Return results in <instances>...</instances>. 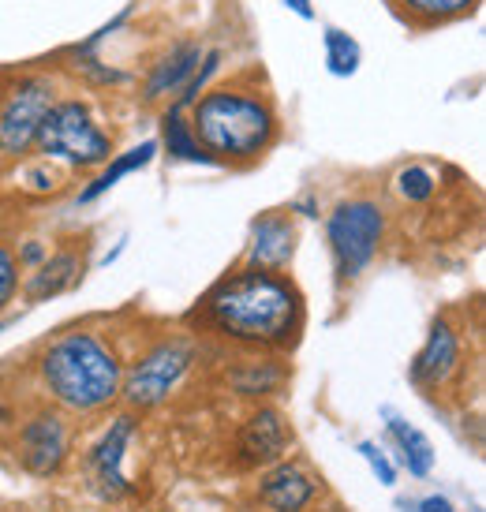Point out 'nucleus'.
Returning <instances> with one entry per match:
<instances>
[{
	"mask_svg": "<svg viewBox=\"0 0 486 512\" xmlns=\"http://www.w3.org/2000/svg\"><path fill=\"white\" fill-rule=\"evenodd\" d=\"M34 154L53 161L68 172H98L116 154V139L109 128H101L98 113L83 98H57L45 113Z\"/></svg>",
	"mask_w": 486,
	"mask_h": 512,
	"instance_id": "5",
	"label": "nucleus"
},
{
	"mask_svg": "<svg viewBox=\"0 0 486 512\" xmlns=\"http://www.w3.org/2000/svg\"><path fill=\"white\" fill-rule=\"evenodd\" d=\"M296 243H300V228L292 221V210H270L251 221V236H247V251H243V266L270 273H288L292 258H296Z\"/></svg>",
	"mask_w": 486,
	"mask_h": 512,
	"instance_id": "13",
	"label": "nucleus"
},
{
	"mask_svg": "<svg viewBox=\"0 0 486 512\" xmlns=\"http://www.w3.org/2000/svg\"><path fill=\"white\" fill-rule=\"evenodd\" d=\"M161 146L169 150L172 161H187V165H210V157L202 154V146L195 143V135H191L187 113H172V109H165V113H161Z\"/></svg>",
	"mask_w": 486,
	"mask_h": 512,
	"instance_id": "20",
	"label": "nucleus"
},
{
	"mask_svg": "<svg viewBox=\"0 0 486 512\" xmlns=\"http://www.w3.org/2000/svg\"><path fill=\"white\" fill-rule=\"evenodd\" d=\"M296 430L288 423V415L277 404H255L240 419L236 438H232V464L240 471H266L270 464L292 456Z\"/></svg>",
	"mask_w": 486,
	"mask_h": 512,
	"instance_id": "11",
	"label": "nucleus"
},
{
	"mask_svg": "<svg viewBox=\"0 0 486 512\" xmlns=\"http://www.w3.org/2000/svg\"><path fill=\"white\" fill-rule=\"evenodd\" d=\"M191 135L210 165L251 169L281 143V109L258 72H240L229 83L206 86L191 105Z\"/></svg>",
	"mask_w": 486,
	"mask_h": 512,
	"instance_id": "3",
	"label": "nucleus"
},
{
	"mask_svg": "<svg viewBox=\"0 0 486 512\" xmlns=\"http://www.w3.org/2000/svg\"><path fill=\"white\" fill-rule=\"evenodd\" d=\"M442 187V176L430 165H404L393 180H389V191L404 202V206H427Z\"/></svg>",
	"mask_w": 486,
	"mask_h": 512,
	"instance_id": "21",
	"label": "nucleus"
},
{
	"mask_svg": "<svg viewBox=\"0 0 486 512\" xmlns=\"http://www.w3.org/2000/svg\"><path fill=\"white\" fill-rule=\"evenodd\" d=\"M202 341L195 333H158L128 356L124 363V385H120V404L131 415L161 412L180 385L191 378V370L199 367Z\"/></svg>",
	"mask_w": 486,
	"mask_h": 512,
	"instance_id": "4",
	"label": "nucleus"
},
{
	"mask_svg": "<svg viewBox=\"0 0 486 512\" xmlns=\"http://www.w3.org/2000/svg\"><path fill=\"white\" fill-rule=\"evenodd\" d=\"M206 57V49L202 42H176L169 45L165 53H161L154 64H150V72L143 79V101L146 105H154L161 98H176L180 94V86L195 75V68L202 64Z\"/></svg>",
	"mask_w": 486,
	"mask_h": 512,
	"instance_id": "16",
	"label": "nucleus"
},
{
	"mask_svg": "<svg viewBox=\"0 0 486 512\" xmlns=\"http://www.w3.org/2000/svg\"><path fill=\"white\" fill-rule=\"evenodd\" d=\"M15 419H19V412H15V404L8 393H0V441H4V434L15 427Z\"/></svg>",
	"mask_w": 486,
	"mask_h": 512,
	"instance_id": "27",
	"label": "nucleus"
},
{
	"mask_svg": "<svg viewBox=\"0 0 486 512\" xmlns=\"http://www.w3.org/2000/svg\"><path fill=\"white\" fill-rule=\"evenodd\" d=\"M408 378L419 393L427 397H445L468 382V344H464V329L442 314L434 318L427 329V341L415 352Z\"/></svg>",
	"mask_w": 486,
	"mask_h": 512,
	"instance_id": "10",
	"label": "nucleus"
},
{
	"mask_svg": "<svg viewBox=\"0 0 486 512\" xmlns=\"http://www.w3.org/2000/svg\"><path fill=\"white\" fill-rule=\"evenodd\" d=\"M386 441L393 445V453H397V464H401L412 479H427L430 471H434V441L423 434V430L408 423L404 415L397 412H386Z\"/></svg>",
	"mask_w": 486,
	"mask_h": 512,
	"instance_id": "17",
	"label": "nucleus"
},
{
	"mask_svg": "<svg viewBox=\"0 0 486 512\" xmlns=\"http://www.w3.org/2000/svg\"><path fill=\"white\" fill-rule=\"evenodd\" d=\"M57 79L45 72H27L0 90V161L19 165L34 154V139L45 113L57 101Z\"/></svg>",
	"mask_w": 486,
	"mask_h": 512,
	"instance_id": "9",
	"label": "nucleus"
},
{
	"mask_svg": "<svg viewBox=\"0 0 486 512\" xmlns=\"http://www.w3.org/2000/svg\"><path fill=\"white\" fill-rule=\"evenodd\" d=\"M0 333H4V322H0Z\"/></svg>",
	"mask_w": 486,
	"mask_h": 512,
	"instance_id": "29",
	"label": "nucleus"
},
{
	"mask_svg": "<svg viewBox=\"0 0 486 512\" xmlns=\"http://www.w3.org/2000/svg\"><path fill=\"white\" fill-rule=\"evenodd\" d=\"M4 449L12 453L15 468L23 471V475H30V479H38V483L60 479L75 456L72 415H64L60 408L38 400L4 434Z\"/></svg>",
	"mask_w": 486,
	"mask_h": 512,
	"instance_id": "7",
	"label": "nucleus"
},
{
	"mask_svg": "<svg viewBox=\"0 0 486 512\" xmlns=\"http://www.w3.org/2000/svg\"><path fill=\"white\" fill-rule=\"evenodd\" d=\"M86 270V247H60V251H49L38 270L23 273V285H19V296L27 303H45L53 296H64L72 292L79 281H83Z\"/></svg>",
	"mask_w": 486,
	"mask_h": 512,
	"instance_id": "14",
	"label": "nucleus"
},
{
	"mask_svg": "<svg viewBox=\"0 0 486 512\" xmlns=\"http://www.w3.org/2000/svg\"><path fill=\"white\" fill-rule=\"evenodd\" d=\"M389 232L386 206L371 195H352L341 199L326 217V243L333 258L337 285H356L363 273L371 270Z\"/></svg>",
	"mask_w": 486,
	"mask_h": 512,
	"instance_id": "6",
	"label": "nucleus"
},
{
	"mask_svg": "<svg viewBox=\"0 0 486 512\" xmlns=\"http://www.w3.org/2000/svg\"><path fill=\"white\" fill-rule=\"evenodd\" d=\"M15 251V262H19V270L30 273V270H38L45 258H49V243L42 240H23L19 247H12Z\"/></svg>",
	"mask_w": 486,
	"mask_h": 512,
	"instance_id": "25",
	"label": "nucleus"
},
{
	"mask_svg": "<svg viewBox=\"0 0 486 512\" xmlns=\"http://www.w3.org/2000/svg\"><path fill=\"white\" fill-rule=\"evenodd\" d=\"M139 441V415L116 412L98 438L86 445L79 456V475H83V490L101 505H124V501L139 498V486L128 475V453Z\"/></svg>",
	"mask_w": 486,
	"mask_h": 512,
	"instance_id": "8",
	"label": "nucleus"
},
{
	"mask_svg": "<svg viewBox=\"0 0 486 512\" xmlns=\"http://www.w3.org/2000/svg\"><path fill=\"white\" fill-rule=\"evenodd\" d=\"M326 64L333 75H356L359 68V45L344 30H326Z\"/></svg>",
	"mask_w": 486,
	"mask_h": 512,
	"instance_id": "22",
	"label": "nucleus"
},
{
	"mask_svg": "<svg viewBox=\"0 0 486 512\" xmlns=\"http://www.w3.org/2000/svg\"><path fill=\"white\" fill-rule=\"evenodd\" d=\"M158 157V143L154 139H146V143H139V146H131V150H124V154H113L105 165H101L90 180H86V187L79 191V202H94V199H101L105 191H113L124 176H131V172H139V169H146L150 161Z\"/></svg>",
	"mask_w": 486,
	"mask_h": 512,
	"instance_id": "18",
	"label": "nucleus"
},
{
	"mask_svg": "<svg viewBox=\"0 0 486 512\" xmlns=\"http://www.w3.org/2000/svg\"><path fill=\"white\" fill-rule=\"evenodd\" d=\"M389 4L412 30L445 27V23L468 19L479 8V0H389Z\"/></svg>",
	"mask_w": 486,
	"mask_h": 512,
	"instance_id": "19",
	"label": "nucleus"
},
{
	"mask_svg": "<svg viewBox=\"0 0 486 512\" xmlns=\"http://www.w3.org/2000/svg\"><path fill=\"white\" fill-rule=\"evenodd\" d=\"M322 494H326L322 475L296 453L258 471V483L251 490V498L262 512H315Z\"/></svg>",
	"mask_w": 486,
	"mask_h": 512,
	"instance_id": "12",
	"label": "nucleus"
},
{
	"mask_svg": "<svg viewBox=\"0 0 486 512\" xmlns=\"http://www.w3.org/2000/svg\"><path fill=\"white\" fill-rule=\"evenodd\" d=\"M359 456L367 460V468L374 471V479L382 486H397V464L389 460V453L378 441H359Z\"/></svg>",
	"mask_w": 486,
	"mask_h": 512,
	"instance_id": "24",
	"label": "nucleus"
},
{
	"mask_svg": "<svg viewBox=\"0 0 486 512\" xmlns=\"http://www.w3.org/2000/svg\"><path fill=\"white\" fill-rule=\"evenodd\" d=\"M124 363L113 333L94 326H72L49 337L34 352V385L45 404L72 419H98L120 404Z\"/></svg>",
	"mask_w": 486,
	"mask_h": 512,
	"instance_id": "2",
	"label": "nucleus"
},
{
	"mask_svg": "<svg viewBox=\"0 0 486 512\" xmlns=\"http://www.w3.org/2000/svg\"><path fill=\"white\" fill-rule=\"evenodd\" d=\"M19 285H23V270L15 262L12 243L0 240V311H8L15 299H19Z\"/></svg>",
	"mask_w": 486,
	"mask_h": 512,
	"instance_id": "23",
	"label": "nucleus"
},
{
	"mask_svg": "<svg viewBox=\"0 0 486 512\" xmlns=\"http://www.w3.org/2000/svg\"><path fill=\"white\" fill-rule=\"evenodd\" d=\"M288 8H292V12H300L303 19H311V15H315V8H311V0H285Z\"/></svg>",
	"mask_w": 486,
	"mask_h": 512,
	"instance_id": "28",
	"label": "nucleus"
},
{
	"mask_svg": "<svg viewBox=\"0 0 486 512\" xmlns=\"http://www.w3.org/2000/svg\"><path fill=\"white\" fill-rule=\"evenodd\" d=\"M412 512H460V509L449 498H445V494H427V498L415 501Z\"/></svg>",
	"mask_w": 486,
	"mask_h": 512,
	"instance_id": "26",
	"label": "nucleus"
},
{
	"mask_svg": "<svg viewBox=\"0 0 486 512\" xmlns=\"http://www.w3.org/2000/svg\"><path fill=\"white\" fill-rule=\"evenodd\" d=\"M229 393L247 404H270L288 385L285 356H247L229 367Z\"/></svg>",
	"mask_w": 486,
	"mask_h": 512,
	"instance_id": "15",
	"label": "nucleus"
},
{
	"mask_svg": "<svg viewBox=\"0 0 486 512\" xmlns=\"http://www.w3.org/2000/svg\"><path fill=\"white\" fill-rule=\"evenodd\" d=\"M187 326L243 356H288L307 326V299L288 273L236 266L202 292Z\"/></svg>",
	"mask_w": 486,
	"mask_h": 512,
	"instance_id": "1",
	"label": "nucleus"
}]
</instances>
